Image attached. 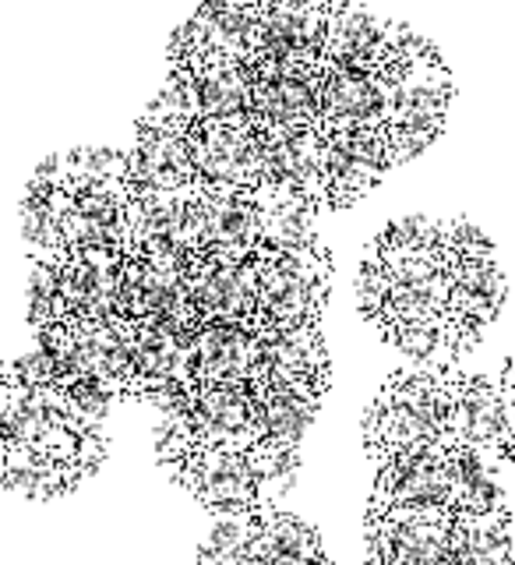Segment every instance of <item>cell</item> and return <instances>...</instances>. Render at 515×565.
Returning a JSON list of instances; mask_svg holds the SVG:
<instances>
[{
  "label": "cell",
  "instance_id": "obj_1",
  "mask_svg": "<svg viewBox=\"0 0 515 565\" xmlns=\"http://www.w3.org/2000/svg\"><path fill=\"white\" fill-rule=\"evenodd\" d=\"M258 258V315L251 335L276 329L318 326L329 300L332 258L322 241L293 247V252H255Z\"/></svg>",
  "mask_w": 515,
  "mask_h": 565
},
{
  "label": "cell",
  "instance_id": "obj_2",
  "mask_svg": "<svg viewBox=\"0 0 515 565\" xmlns=\"http://www.w3.org/2000/svg\"><path fill=\"white\" fill-rule=\"evenodd\" d=\"M167 473L216 516H244L265 509V491L251 463V438L237 446H191Z\"/></svg>",
  "mask_w": 515,
  "mask_h": 565
},
{
  "label": "cell",
  "instance_id": "obj_3",
  "mask_svg": "<svg viewBox=\"0 0 515 565\" xmlns=\"http://www.w3.org/2000/svg\"><path fill=\"white\" fill-rule=\"evenodd\" d=\"M455 512L393 505L367 512V565H452Z\"/></svg>",
  "mask_w": 515,
  "mask_h": 565
},
{
  "label": "cell",
  "instance_id": "obj_4",
  "mask_svg": "<svg viewBox=\"0 0 515 565\" xmlns=\"http://www.w3.org/2000/svg\"><path fill=\"white\" fill-rule=\"evenodd\" d=\"M251 78V120L276 131L322 128V67H304L279 57H258L247 64Z\"/></svg>",
  "mask_w": 515,
  "mask_h": 565
},
{
  "label": "cell",
  "instance_id": "obj_5",
  "mask_svg": "<svg viewBox=\"0 0 515 565\" xmlns=\"http://www.w3.org/2000/svg\"><path fill=\"white\" fill-rule=\"evenodd\" d=\"M332 385V361L322 329H276L258 335V367L251 393H311L322 399Z\"/></svg>",
  "mask_w": 515,
  "mask_h": 565
},
{
  "label": "cell",
  "instance_id": "obj_6",
  "mask_svg": "<svg viewBox=\"0 0 515 565\" xmlns=\"http://www.w3.org/2000/svg\"><path fill=\"white\" fill-rule=\"evenodd\" d=\"M191 305L199 322H229V326H255L258 315V258H240L208 247L194 258L187 276Z\"/></svg>",
  "mask_w": 515,
  "mask_h": 565
},
{
  "label": "cell",
  "instance_id": "obj_7",
  "mask_svg": "<svg viewBox=\"0 0 515 565\" xmlns=\"http://www.w3.org/2000/svg\"><path fill=\"white\" fill-rule=\"evenodd\" d=\"M446 441L463 446L491 463H505L508 446V403L502 385L484 375L452 371L449 399H446Z\"/></svg>",
  "mask_w": 515,
  "mask_h": 565
},
{
  "label": "cell",
  "instance_id": "obj_8",
  "mask_svg": "<svg viewBox=\"0 0 515 565\" xmlns=\"http://www.w3.org/2000/svg\"><path fill=\"white\" fill-rule=\"evenodd\" d=\"M452 491H455V467H452V446L446 441L434 452L378 463L367 512H382L393 505H428V509L452 512Z\"/></svg>",
  "mask_w": 515,
  "mask_h": 565
},
{
  "label": "cell",
  "instance_id": "obj_9",
  "mask_svg": "<svg viewBox=\"0 0 515 565\" xmlns=\"http://www.w3.org/2000/svg\"><path fill=\"white\" fill-rule=\"evenodd\" d=\"M364 446L378 463L423 456L446 446V424L378 393L364 414Z\"/></svg>",
  "mask_w": 515,
  "mask_h": 565
},
{
  "label": "cell",
  "instance_id": "obj_10",
  "mask_svg": "<svg viewBox=\"0 0 515 565\" xmlns=\"http://www.w3.org/2000/svg\"><path fill=\"white\" fill-rule=\"evenodd\" d=\"M258 53L304 67H322L329 4H255Z\"/></svg>",
  "mask_w": 515,
  "mask_h": 565
},
{
  "label": "cell",
  "instance_id": "obj_11",
  "mask_svg": "<svg viewBox=\"0 0 515 565\" xmlns=\"http://www.w3.org/2000/svg\"><path fill=\"white\" fill-rule=\"evenodd\" d=\"M202 205V252H219L255 258L261 247V205L258 191L247 188H208L199 184Z\"/></svg>",
  "mask_w": 515,
  "mask_h": 565
},
{
  "label": "cell",
  "instance_id": "obj_12",
  "mask_svg": "<svg viewBox=\"0 0 515 565\" xmlns=\"http://www.w3.org/2000/svg\"><path fill=\"white\" fill-rule=\"evenodd\" d=\"M194 446H237L251 438V388L247 385H202L184 417H170Z\"/></svg>",
  "mask_w": 515,
  "mask_h": 565
},
{
  "label": "cell",
  "instance_id": "obj_13",
  "mask_svg": "<svg viewBox=\"0 0 515 565\" xmlns=\"http://www.w3.org/2000/svg\"><path fill=\"white\" fill-rule=\"evenodd\" d=\"M258 367V335L244 326L205 322L194 329V379L199 385H247Z\"/></svg>",
  "mask_w": 515,
  "mask_h": 565
},
{
  "label": "cell",
  "instance_id": "obj_14",
  "mask_svg": "<svg viewBox=\"0 0 515 565\" xmlns=\"http://www.w3.org/2000/svg\"><path fill=\"white\" fill-rule=\"evenodd\" d=\"M322 128H385L393 114V85L378 75L322 71Z\"/></svg>",
  "mask_w": 515,
  "mask_h": 565
},
{
  "label": "cell",
  "instance_id": "obj_15",
  "mask_svg": "<svg viewBox=\"0 0 515 565\" xmlns=\"http://www.w3.org/2000/svg\"><path fill=\"white\" fill-rule=\"evenodd\" d=\"M318 396L311 393H251V435L265 446L300 449L308 428L318 417Z\"/></svg>",
  "mask_w": 515,
  "mask_h": 565
},
{
  "label": "cell",
  "instance_id": "obj_16",
  "mask_svg": "<svg viewBox=\"0 0 515 565\" xmlns=\"http://www.w3.org/2000/svg\"><path fill=\"white\" fill-rule=\"evenodd\" d=\"M290 562H325L318 530L287 509H258L255 565H290Z\"/></svg>",
  "mask_w": 515,
  "mask_h": 565
},
{
  "label": "cell",
  "instance_id": "obj_17",
  "mask_svg": "<svg viewBox=\"0 0 515 565\" xmlns=\"http://www.w3.org/2000/svg\"><path fill=\"white\" fill-rule=\"evenodd\" d=\"M194 78L199 120H251V78L234 64H184Z\"/></svg>",
  "mask_w": 515,
  "mask_h": 565
},
{
  "label": "cell",
  "instance_id": "obj_18",
  "mask_svg": "<svg viewBox=\"0 0 515 565\" xmlns=\"http://www.w3.org/2000/svg\"><path fill=\"white\" fill-rule=\"evenodd\" d=\"M194 120H199V96H194L191 71L184 64H170V75L159 85L141 124H152V128H163L170 135H184Z\"/></svg>",
  "mask_w": 515,
  "mask_h": 565
},
{
  "label": "cell",
  "instance_id": "obj_19",
  "mask_svg": "<svg viewBox=\"0 0 515 565\" xmlns=\"http://www.w3.org/2000/svg\"><path fill=\"white\" fill-rule=\"evenodd\" d=\"M255 534H258V512L223 516L208 530L194 565H255Z\"/></svg>",
  "mask_w": 515,
  "mask_h": 565
},
{
  "label": "cell",
  "instance_id": "obj_20",
  "mask_svg": "<svg viewBox=\"0 0 515 565\" xmlns=\"http://www.w3.org/2000/svg\"><path fill=\"white\" fill-rule=\"evenodd\" d=\"M64 308L57 297V273H53V262L46 258H32L29 265V322L32 329H46L53 322H61Z\"/></svg>",
  "mask_w": 515,
  "mask_h": 565
},
{
  "label": "cell",
  "instance_id": "obj_21",
  "mask_svg": "<svg viewBox=\"0 0 515 565\" xmlns=\"http://www.w3.org/2000/svg\"><path fill=\"white\" fill-rule=\"evenodd\" d=\"M512 565H515V541H512Z\"/></svg>",
  "mask_w": 515,
  "mask_h": 565
}]
</instances>
